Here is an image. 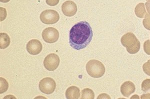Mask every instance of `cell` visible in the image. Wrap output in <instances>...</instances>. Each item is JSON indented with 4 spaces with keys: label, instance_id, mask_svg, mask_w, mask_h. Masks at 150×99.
<instances>
[{
    "label": "cell",
    "instance_id": "obj_1",
    "mask_svg": "<svg viewBox=\"0 0 150 99\" xmlns=\"http://www.w3.org/2000/svg\"><path fill=\"white\" fill-rule=\"evenodd\" d=\"M93 36L92 29L89 22L82 21L75 24L69 33V44L72 48L79 50L90 44Z\"/></svg>",
    "mask_w": 150,
    "mask_h": 99
},
{
    "label": "cell",
    "instance_id": "obj_2",
    "mask_svg": "<svg viewBox=\"0 0 150 99\" xmlns=\"http://www.w3.org/2000/svg\"><path fill=\"white\" fill-rule=\"evenodd\" d=\"M122 45L126 48L129 53L134 54L138 52L141 47V43L135 34L132 33L125 34L121 39Z\"/></svg>",
    "mask_w": 150,
    "mask_h": 99
},
{
    "label": "cell",
    "instance_id": "obj_3",
    "mask_svg": "<svg viewBox=\"0 0 150 99\" xmlns=\"http://www.w3.org/2000/svg\"><path fill=\"white\" fill-rule=\"evenodd\" d=\"M87 73L91 77L99 78L105 73V67L101 62L97 60H91L86 64Z\"/></svg>",
    "mask_w": 150,
    "mask_h": 99
},
{
    "label": "cell",
    "instance_id": "obj_4",
    "mask_svg": "<svg viewBox=\"0 0 150 99\" xmlns=\"http://www.w3.org/2000/svg\"><path fill=\"white\" fill-rule=\"evenodd\" d=\"M60 19L58 13L53 10H47L40 15V20L44 24H53L58 22Z\"/></svg>",
    "mask_w": 150,
    "mask_h": 99
},
{
    "label": "cell",
    "instance_id": "obj_5",
    "mask_svg": "<svg viewBox=\"0 0 150 99\" xmlns=\"http://www.w3.org/2000/svg\"><path fill=\"white\" fill-rule=\"evenodd\" d=\"M56 86V83L54 79L51 77H46L40 81L39 86L41 92L49 95L55 91Z\"/></svg>",
    "mask_w": 150,
    "mask_h": 99
},
{
    "label": "cell",
    "instance_id": "obj_6",
    "mask_svg": "<svg viewBox=\"0 0 150 99\" xmlns=\"http://www.w3.org/2000/svg\"><path fill=\"white\" fill-rule=\"evenodd\" d=\"M60 62V58L58 55L55 53H51L45 58L44 65L47 70L53 71L58 68Z\"/></svg>",
    "mask_w": 150,
    "mask_h": 99
},
{
    "label": "cell",
    "instance_id": "obj_7",
    "mask_svg": "<svg viewBox=\"0 0 150 99\" xmlns=\"http://www.w3.org/2000/svg\"><path fill=\"white\" fill-rule=\"evenodd\" d=\"M42 36L45 42L53 43L58 41L59 38V33L54 27H48L43 31Z\"/></svg>",
    "mask_w": 150,
    "mask_h": 99
},
{
    "label": "cell",
    "instance_id": "obj_8",
    "mask_svg": "<svg viewBox=\"0 0 150 99\" xmlns=\"http://www.w3.org/2000/svg\"><path fill=\"white\" fill-rule=\"evenodd\" d=\"M26 48L30 54L36 55L41 53L43 49V45L39 40L32 39L27 44Z\"/></svg>",
    "mask_w": 150,
    "mask_h": 99
},
{
    "label": "cell",
    "instance_id": "obj_9",
    "mask_svg": "<svg viewBox=\"0 0 150 99\" xmlns=\"http://www.w3.org/2000/svg\"><path fill=\"white\" fill-rule=\"evenodd\" d=\"M77 5L72 1H67L62 6V12L67 17H72L77 12Z\"/></svg>",
    "mask_w": 150,
    "mask_h": 99
},
{
    "label": "cell",
    "instance_id": "obj_10",
    "mask_svg": "<svg viewBox=\"0 0 150 99\" xmlns=\"http://www.w3.org/2000/svg\"><path fill=\"white\" fill-rule=\"evenodd\" d=\"M120 90L123 96L129 98L131 94L135 92L136 87L133 82L128 81L122 84Z\"/></svg>",
    "mask_w": 150,
    "mask_h": 99
},
{
    "label": "cell",
    "instance_id": "obj_11",
    "mask_svg": "<svg viewBox=\"0 0 150 99\" xmlns=\"http://www.w3.org/2000/svg\"><path fill=\"white\" fill-rule=\"evenodd\" d=\"M66 97L68 99H78L80 96V90L78 87L72 86L67 89Z\"/></svg>",
    "mask_w": 150,
    "mask_h": 99
},
{
    "label": "cell",
    "instance_id": "obj_12",
    "mask_svg": "<svg viewBox=\"0 0 150 99\" xmlns=\"http://www.w3.org/2000/svg\"><path fill=\"white\" fill-rule=\"evenodd\" d=\"M10 38L6 33H0V48L5 49L10 45Z\"/></svg>",
    "mask_w": 150,
    "mask_h": 99
},
{
    "label": "cell",
    "instance_id": "obj_13",
    "mask_svg": "<svg viewBox=\"0 0 150 99\" xmlns=\"http://www.w3.org/2000/svg\"><path fill=\"white\" fill-rule=\"evenodd\" d=\"M136 15L139 18H144L147 15V12L145 7V3H138L135 9Z\"/></svg>",
    "mask_w": 150,
    "mask_h": 99
},
{
    "label": "cell",
    "instance_id": "obj_14",
    "mask_svg": "<svg viewBox=\"0 0 150 99\" xmlns=\"http://www.w3.org/2000/svg\"><path fill=\"white\" fill-rule=\"evenodd\" d=\"M95 94L93 91L89 88H85L82 91L81 99H94Z\"/></svg>",
    "mask_w": 150,
    "mask_h": 99
},
{
    "label": "cell",
    "instance_id": "obj_15",
    "mask_svg": "<svg viewBox=\"0 0 150 99\" xmlns=\"http://www.w3.org/2000/svg\"><path fill=\"white\" fill-rule=\"evenodd\" d=\"M0 81H1V84H0V89H1V94L4 93L6 91H7L9 88V84L7 82V81L5 79L1 77L0 78Z\"/></svg>",
    "mask_w": 150,
    "mask_h": 99
},
{
    "label": "cell",
    "instance_id": "obj_16",
    "mask_svg": "<svg viewBox=\"0 0 150 99\" xmlns=\"http://www.w3.org/2000/svg\"><path fill=\"white\" fill-rule=\"evenodd\" d=\"M141 89L145 93H150V79H146L142 82Z\"/></svg>",
    "mask_w": 150,
    "mask_h": 99
},
{
    "label": "cell",
    "instance_id": "obj_17",
    "mask_svg": "<svg viewBox=\"0 0 150 99\" xmlns=\"http://www.w3.org/2000/svg\"><path fill=\"white\" fill-rule=\"evenodd\" d=\"M143 24L146 29L150 31V15L147 14L146 15L143 21Z\"/></svg>",
    "mask_w": 150,
    "mask_h": 99
},
{
    "label": "cell",
    "instance_id": "obj_18",
    "mask_svg": "<svg viewBox=\"0 0 150 99\" xmlns=\"http://www.w3.org/2000/svg\"><path fill=\"white\" fill-rule=\"evenodd\" d=\"M143 69L145 74L150 76V60L144 64Z\"/></svg>",
    "mask_w": 150,
    "mask_h": 99
},
{
    "label": "cell",
    "instance_id": "obj_19",
    "mask_svg": "<svg viewBox=\"0 0 150 99\" xmlns=\"http://www.w3.org/2000/svg\"><path fill=\"white\" fill-rule=\"evenodd\" d=\"M144 50L145 53L150 55V40H147L144 43Z\"/></svg>",
    "mask_w": 150,
    "mask_h": 99
},
{
    "label": "cell",
    "instance_id": "obj_20",
    "mask_svg": "<svg viewBox=\"0 0 150 99\" xmlns=\"http://www.w3.org/2000/svg\"><path fill=\"white\" fill-rule=\"evenodd\" d=\"M59 1V0H46V3L50 6H55L58 5Z\"/></svg>",
    "mask_w": 150,
    "mask_h": 99
},
{
    "label": "cell",
    "instance_id": "obj_21",
    "mask_svg": "<svg viewBox=\"0 0 150 99\" xmlns=\"http://www.w3.org/2000/svg\"><path fill=\"white\" fill-rule=\"evenodd\" d=\"M145 5L146 7V9H147L148 12V14L150 15V0L146 3Z\"/></svg>",
    "mask_w": 150,
    "mask_h": 99
},
{
    "label": "cell",
    "instance_id": "obj_22",
    "mask_svg": "<svg viewBox=\"0 0 150 99\" xmlns=\"http://www.w3.org/2000/svg\"><path fill=\"white\" fill-rule=\"evenodd\" d=\"M142 99H150V94H144L142 95L141 97Z\"/></svg>",
    "mask_w": 150,
    "mask_h": 99
},
{
    "label": "cell",
    "instance_id": "obj_23",
    "mask_svg": "<svg viewBox=\"0 0 150 99\" xmlns=\"http://www.w3.org/2000/svg\"><path fill=\"white\" fill-rule=\"evenodd\" d=\"M10 0H0L1 2L2 3H8Z\"/></svg>",
    "mask_w": 150,
    "mask_h": 99
},
{
    "label": "cell",
    "instance_id": "obj_24",
    "mask_svg": "<svg viewBox=\"0 0 150 99\" xmlns=\"http://www.w3.org/2000/svg\"><path fill=\"white\" fill-rule=\"evenodd\" d=\"M146 1H148V0H146Z\"/></svg>",
    "mask_w": 150,
    "mask_h": 99
}]
</instances>
